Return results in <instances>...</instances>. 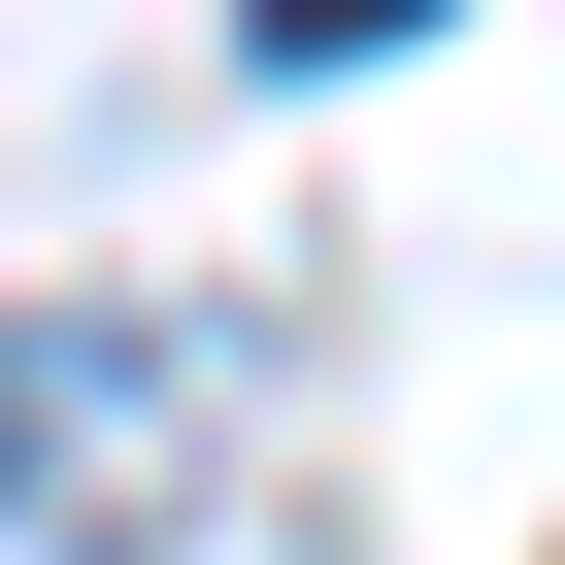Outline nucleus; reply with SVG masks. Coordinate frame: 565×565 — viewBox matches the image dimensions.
Segmentation results:
<instances>
[{"label":"nucleus","mask_w":565,"mask_h":565,"mask_svg":"<svg viewBox=\"0 0 565 565\" xmlns=\"http://www.w3.org/2000/svg\"><path fill=\"white\" fill-rule=\"evenodd\" d=\"M366 34H399V0H266V67H366Z\"/></svg>","instance_id":"obj_2"},{"label":"nucleus","mask_w":565,"mask_h":565,"mask_svg":"<svg viewBox=\"0 0 565 565\" xmlns=\"http://www.w3.org/2000/svg\"><path fill=\"white\" fill-rule=\"evenodd\" d=\"M0 499H34L67 565H134V532L200 499V366L100 333V300H34V333H0Z\"/></svg>","instance_id":"obj_1"}]
</instances>
